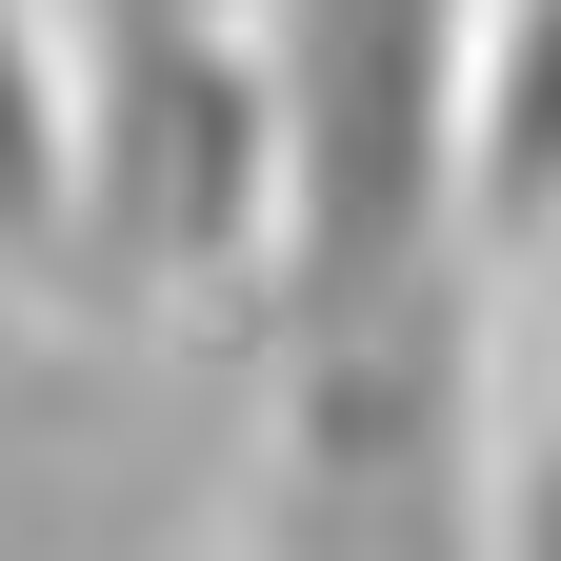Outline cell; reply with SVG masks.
Masks as SVG:
<instances>
[{
    "label": "cell",
    "instance_id": "obj_1",
    "mask_svg": "<svg viewBox=\"0 0 561 561\" xmlns=\"http://www.w3.org/2000/svg\"><path fill=\"white\" fill-rule=\"evenodd\" d=\"M60 261L121 301L280 261V101L241 0H81L60 41Z\"/></svg>",
    "mask_w": 561,
    "mask_h": 561
},
{
    "label": "cell",
    "instance_id": "obj_4",
    "mask_svg": "<svg viewBox=\"0 0 561 561\" xmlns=\"http://www.w3.org/2000/svg\"><path fill=\"white\" fill-rule=\"evenodd\" d=\"M502 561H561V401H541V442L502 461Z\"/></svg>",
    "mask_w": 561,
    "mask_h": 561
},
{
    "label": "cell",
    "instance_id": "obj_3",
    "mask_svg": "<svg viewBox=\"0 0 561 561\" xmlns=\"http://www.w3.org/2000/svg\"><path fill=\"white\" fill-rule=\"evenodd\" d=\"M0 241L60 261V41H41V0H0Z\"/></svg>",
    "mask_w": 561,
    "mask_h": 561
},
{
    "label": "cell",
    "instance_id": "obj_2",
    "mask_svg": "<svg viewBox=\"0 0 561 561\" xmlns=\"http://www.w3.org/2000/svg\"><path fill=\"white\" fill-rule=\"evenodd\" d=\"M561 241V0H481L461 60V261H541Z\"/></svg>",
    "mask_w": 561,
    "mask_h": 561
}]
</instances>
